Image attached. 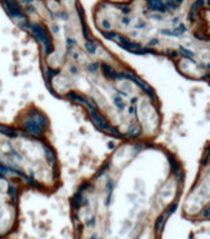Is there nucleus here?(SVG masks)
Wrapping results in <instances>:
<instances>
[{
    "instance_id": "3",
    "label": "nucleus",
    "mask_w": 210,
    "mask_h": 239,
    "mask_svg": "<svg viewBox=\"0 0 210 239\" xmlns=\"http://www.w3.org/2000/svg\"><path fill=\"white\" fill-rule=\"evenodd\" d=\"M22 151L31 159L41 158V156L43 155V150L41 149V146L31 141H22Z\"/></svg>"
},
{
    "instance_id": "2",
    "label": "nucleus",
    "mask_w": 210,
    "mask_h": 239,
    "mask_svg": "<svg viewBox=\"0 0 210 239\" xmlns=\"http://www.w3.org/2000/svg\"><path fill=\"white\" fill-rule=\"evenodd\" d=\"M12 220H14V214L9 206H0V234H4L10 227Z\"/></svg>"
},
{
    "instance_id": "1",
    "label": "nucleus",
    "mask_w": 210,
    "mask_h": 239,
    "mask_svg": "<svg viewBox=\"0 0 210 239\" xmlns=\"http://www.w3.org/2000/svg\"><path fill=\"white\" fill-rule=\"evenodd\" d=\"M139 117H140V123L142 124L144 129L151 131L157 128L159 125V115L156 111L151 105L149 101H142L139 107Z\"/></svg>"
}]
</instances>
